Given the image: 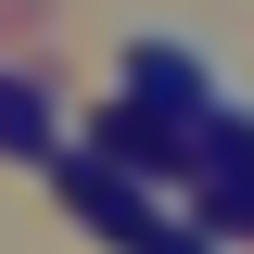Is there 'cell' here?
<instances>
[{"instance_id":"obj_2","label":"cell","mask_w":254,"mask_h":254,"mask_svg":"<svg viewBox=\"0 0 254 254\" xmlns=\"http://www.w3.org/2000/svg\"><path fill=\"white\" fill-rule=\"evenodd\" d=\"M0 153H64V115H51V89L0 76Z\"/></svg>"},{"instance_id":"obj_1","label":"cell","mask_w":254,"mask_h":254,"mask_svg":"<svg viewBox=\"0 0 254 254\" xmlns=\"http://www.w3.org/2000/svg\"><path fill=\"white\" fill-rule=\"evenodd\" d=\"M127 115H153V127H178V140H203V115H216L203 51H190V38H140V51H127Z\"/></svg>"}]
</instances>
